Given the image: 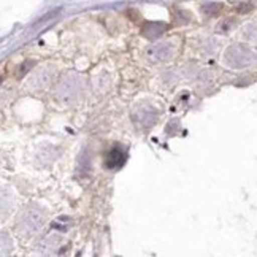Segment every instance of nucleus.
<instances>
[{"label": "nucleus", "instance_id": "1", "mask_svg": "<svg viewBox=\"0 0 257 257\" xmlns=\"http://www.w3.org/2000/svg\"><path fill=\"white\" fill-rule=\"evenodd\" d=\"M125 157L127 156L121 148H113V150L106 154V159H105L106 169H119V167L124 165Z\"/></svg>", "mask_w": 257, "mask_h": 257}]
</instances>
